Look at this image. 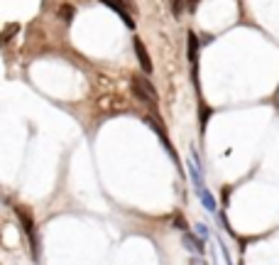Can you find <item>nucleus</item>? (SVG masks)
Segmentation results:
<instances>
[{
	"mask_svg": "<svg viewBox=\"0 0 279 265\" xmlns=\"http://www.w3.org/2000/svg\"><path fill=\"white\" fill-rule=\"evenodd\" d=\"M174 226H179V228H186V223H184L182 216H177V219H174Z\"/></svg>",
	"mask_w": 279,
	"mask_h": 265,
	"instance_id": "f8f14e48",
	"label": "nucleus"
},
{
	"mask_svg": "<svg viewBox=\"0 0 279 265\" xmlns=\"http://www.w3.org/2000/svg\"><path fill=\"white\" fill-rule=\"evenodd\" d=\"M189 265H206V263H203L201 258H191V260H189Z\"/></svg>",
	"mask_w": 279,
	"mask_h": 265,
	"instance_id": "ddd939ff",
	"label": "nucleus"
},
{
	"mask_svg": "<svg viewBox=\"0 0 279 265\" xmlns=\"http://www.w3.org/2000/svg\"><path fill=\"white\" fill-rule=\"evenodd\" d=\"M15 214H17V219L22 223V231H25V236L29 241V251H32V258L37 260L40 258V243H37V233H34V219H32V211L25 209V207H15Z\"/></svg>",
	"mask_w": 279,
	"mask_h": 265,
	"instance_id": "f257e3e1",
	"label": "nucleus"
},
{
	"mask_svg": "<svg viewBox=\"0 0 279 265\" xmlns=\"http://www.w3.org/2000/svg\"><path fill=\"white\" fill-rule=\"evenodd\" d=\"M186 42H189V59L196 64V59H198V37H196V32L186 35Z\"/></svg>",
	"mask_w": 279,
	"mask_h": 265,
	"instance_id": "0eeeda50",
	"label": "nucleus"
},
{
	"mask_svg": "<svg viewBox=\"0 0 279 265\" xmlns=\"http://www.w3.org/2000/svg\"><path fill=\"white\" fill-rule=\"evenodd\" d=\"M196 231H198V236L203 238V241L208 238V228H206V223H196Z\"/></svg>",
	"mask_w": 279,
	"mask_h": 265,
	"instance_id": "9b49d317",
	"label": "nucleus"
},
{
	"mask_svg": "<svg viewBox=\"0 0 279 265\" xmlns=\"http://www.w3.org/2000/svg\"><path fill=\"white\" fill-rule=\"evenodd\" d=\"M171 13L177 15V17L184 13V0H171Z\"/></svg>",
	"mask_w": 279,
	"mask_h": 265,
	"instance_id": "1a4fd4ad",
	"label": "nucleus"
},
{
	"mask_svg": "<svg viewBox=\"0 0 279 265\" xmlns=\"http://www.w3.org/2000/svg\"><path fill=\"white\" fill-rule=\"evenodd\" d=\"M59 15H61V17L66 20V22H69L71 15H74V8H71V5H61V8H59Z\"/></svg>",
	"mask_w": 279,
	"mask_h": 265,
	"instance_id": "6e6552de",
	"label": "nucleus"
},
{
	"mask_svg": "<svg viewBox=\"0 0 279 265\" xmlns=\"http://www.w3.org/2000/svg\"><path fill=\"white\" fill-rule=\"evenodd\" d=\"M132 47H135V54H137V59H140V67H142V71L145 74H152V59H150V52L145 49V44H142V40H135L132 42Z\"/></svg>",
	"mask_w": 279,
	"mask_h": 265,
	"instance_id": "7ed1b4c3",
	"label": "nucleus"
},
{
	"mask_svg": "<svg viewBox=\"0 0 279 265\" xmlns=\"http://www.w3.org/2000/svg\"><path fill=\"white\" fill-rule=\"evenodd\" d=\"M103 3H106V5L111 8L113 13H118V15H120V17H123V22H125V25H127V27H130V30L135 27V22H132V17H130V15L125 13V3H123V0H103Z\"/></svg>",
	"mask_w": 279,
	"mask_h": 265,
	"instance_id": "39448f33",
	"label": "nucleus"
},
{
	"mask_svg": "<svg viewBox=\"0 0 279 265\" xmlns=\"http://www.w3.org/2000/svg\"><path fill=\"white\" fill-rule=\"evenodd\" d=\"M17 30H20V25H8V30H5V37H3V40H5V42H8V40H10V37H13L15 32H17Z\"/></svg>",
	"mask_w": 279,
	"mask_h": 265,
	"instance_id": "9d476101",
	"label": "nucleus"
},
{
	"mask_svg": "<svg viewBox=\"0 0 279 265\" xmlns=\"http://www.w3.org/2000/svg\"><path fill=\"white\" fill-rule=\"evenodd\" d=\"M130 91H132V96L137 98V101H142L145 106L157 108V89H154L145 76H135L132 84H130Z\"/></svg>",
	"mask_w": 279,
	"mask_h": 265,
	"instance_id": "f03ea898",
	"label": "nucleus"
},
{
	"mask_svg": "<svg viewBox=\"0 0 279 265\" xmlns=\"http://www.w3.org/2000/svg\"><path fill=\"white\" fill-rule=\"evenodd\" d=\"M196 196H198V201L203 204V209L206 211L218 214V201H216V196L208 192V187H198V189H196Z\"/></svg>",
	"mask_w": 279,
	"mask_h": 265,
	"instance_id": "20e7f679",
	"label": "nucleus"
},
{
	"mask_svg": "<svg viewBox=\"0 0 279 265\" xmlns=\"http://www.w3.org/2000/svg\"><path fill=\"white\" fill-rule=\"evenodd\" d=\"M184 248L191 253H203L206 251V243H203V238H196L194 233H184Z\"/></svg>",
	"mask_w": 279,
	"mask_h": 265,
	"instance_id": "423d86ee",
	"label": "nucleus"
},
{
	"mask_svg": "<svg viewBox=\"0 0 279 265\" xmlns=\"http://www.w3.org/2000/svg\"><path fill=\"white\" fill-rule=\"evenodd\" d=\"M191 5H194V0H191Z\"/></svg>",
	"mask_w": 279,
	"mask_h": 265,
	"instance_id": "4468645a",
	"label": "nucleus"
}]
</instances>
